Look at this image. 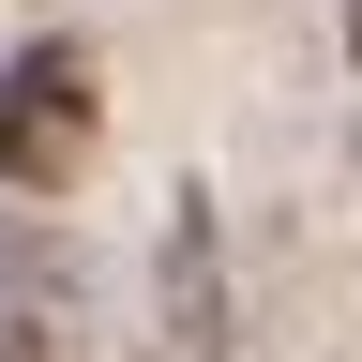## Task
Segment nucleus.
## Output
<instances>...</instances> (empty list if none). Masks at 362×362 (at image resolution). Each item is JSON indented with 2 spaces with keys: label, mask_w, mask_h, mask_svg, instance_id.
Masks as SVG:
<instances>
[{
  "label": "nucleus",
  "mask_w": 362,
  "mask_h": 362,
  "mask_svg": "<svg viewBox=\"0 0 362 362\" xmlns=\"http://www.w3.org/2000/svg\"><path fill=\"white\" fill-rule=\"evenodd\" d=\"M90 136H106L90 61H76V45H30V61L0 76V197H76Z\"/></svg>",
  "instance_id": "f257e3e1"
},
{
  "label": "nucleus",
  "mask_w": 362,
  "mask_h": 362,
  "mask_svg": "<svg viewBox=\"0 0 362 362\" xmlns=\"http://www.w3.org/2000/svg\"><path fill=\"white\" fill-rule=\"evenodd\" d=\"M151 302H166V362H242V317H226V242H211V197H166V257H151Z\"/></svg>",
  "instance_id": "f03ea898"
},
{
  "label": "nucleus",
  "mask_w": 362,
  "mask_h": 362,
  "mask_svg": "<svg viewBox=\"0 0 362 362\" xmlns=\"http://www.w3.org/2000/svg\"><path fill=\"white\" fill-rule=\"evenodd\" d=\"M61 332H76V272H61V242H45L30 211H0V362H61Z\"/></svg>",
  "instance_id": "7ed1b4c3"
},
{
  "label": "nucleus",
  "mask_w": 362,
  "mask_h": 362,
  "mask_svg": "<svg viewBox=\"0 0 362 362\" xmlns=\"http://www.w3.org/2000/svg\"><path fill=\"white\" fill-rule=\"evenodd\" d=\"M347 61H362V0H347Z\"/></svg>",
  "instance_id": "20e7f679"
}]
</instances>
